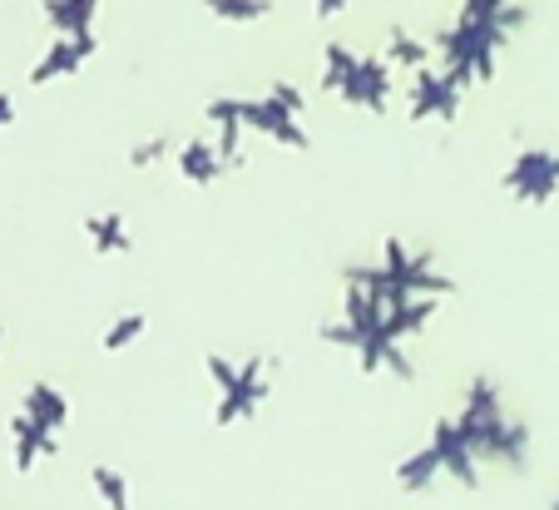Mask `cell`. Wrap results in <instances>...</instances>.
I'll use <instances>...</instances> for the list:
<instances>
[{"instance_id":"1","label":"cell","mask_w":559,"mask_h":510,"mask_svg":"<svg viewBox=\"0 0 559 510\" xmlns=\"http://www.w3.org/2000/svg\"><path fill=\"white\" fill-rule=\"evenodd\" d=\"M510 189L520 193V199H530V203H539V199H549L555 193V183H559V164L549 159V154H525V159L510 169Z\"/></svg>"},{"instance_id":"2","label":"cell","mask_w":559,"mask_h":510,"mask_svg":"<svg viewBox=\"0 0 559 510\" xmlns=\"http://www.w3.org/2000/svg\"><path fill=\"white\" fill-rule=\"evenodd\" d=\"M90 50H95V40H90V35H64V40L55 45L40 64H35L31 80H35V85H45V80H55V75H70V70H80V64H85Z\"/></svg>"},{"instance_id":"3","label":"cell","mask_w":559,"mask_h":510,"mask_svg":"<svg viewBox=\"0 0 559 510\" xmlns=\"http://www.w3.org/2000/svg\"><path fill=\"white\" fill-rule=\"evenodd\" d=\"M179 164H183V174H189V179H199V183L218 179V174L228 169V159H223V150H218V144H209V139H193V144H183Z\"/></svg>"},{"instance_id":"4","label":"cell","mask_w":559,"mask_h":510,"mask_svg":"<svg viewBox=\"0 0 559 510\" xmlns=\"http://www.w3.org/2000/svg\"><path fill=\"white\" fill-rule=\"evenodd\" d=\"M45 15L60 35H90L95 21V0H45Z\"/></svg>"},{"instance_id":"5","label":"cell","mask_w":559,"mask_h":510,"mask_svg":"<svg viewBox=\"0 0 559 510\" xmlns=\"http://www.w3.org/2000/svg\"><path fill=\"white\" fill-rule=\"evenodd\" d=\"M90 234H95V248L99 253H124L129 238H124V218H90Z\"/></svg>"},{"instance_id":"6","label":"cell","mask_w":559,"mask_h":510,"mask_svg":"<svg viewBox=\"0 0 559 510\" xmlns=\"http://www.w3.org/2000/svg\"><path fill=\"white\" fill-rule=\"evenodd\" d=\"M209 11L238 15V21H258V15H267V0H209Z\"/></svg>"},{"instance_id":"7","label":"cell","mask_w":559,"mask_h":510,"mask_svg":"<svg viewBox=\"0 0 559 510\" xmlns=\"http://www.w3.org/2000/svg\"><path fill=\"white\" fill-rule=\"evenodd\" d=\"M139 328H144V318H139V312H134V318H129V322H124V328H109L105 347H124V342H129V337H134V332H139Z\"/></svg>"},{"instance_id":"8","label":"cell","mask_w":559,"mask_h":510,"mask_svg":"<svg viewBox=\"0 0 559 510\" xmlns=\"http://www.w3.org/2000/svg\"><path fill=\"white\" fill-rule=\"evenodd\" d=\"M11 115H15V105H11V95H0V129L11 124Z\"/></svg>"},{"instance_id":"9","label":"cell","mask_w":559,"mask_h":510,"mask_svg":"<svg viewBox=\"0 0 559 510\" xmlns=\"http://www.w3.org/2000/svg\"><path fill=\"white\" fill-rule=\"evenodd\" d=\"M342 5H347V0H322L317 11H322V15H332V11H342Z\"/></svg>"}]
</instances>
